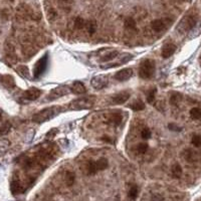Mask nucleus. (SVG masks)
I'll return each mask as SVG.
<instances>
[{
  "label": "nucleus",
  "instance_id": "f257e3e1",
  "mask_svg": "<svg viewBox=\"0 0 201 201\" xmlns=\"http://www.w3.org/2000/svg\"><path fill=\"white\" fill-rule=\"evenodd\" d=\"M60 107L57 106H52L49 108H45L44 110H41L38 113L34 114L32 117V121L37 124L45 123L47 121H49L50 119L54 118L57 114L60 113Z\"/></svg>",
  "mask_w": 201,
  "mask_h": 201
},
{
  "label": "nucleus",
  "instance_id": "f03ea898",
  "mask_svg": "<svg viewBox=\"0 0 201 201\" xmlns=\"http://www.w3.org/2000/svg\"><path fill=\"white\" fill-rule=\"evenodd\" d=\"M95 103V95H84L79 99L71 100L69 105L70 110H75V111H80V110H89L94 107Z\"/></svg>",
  "mask_w": 201,
  "mask_h": 201
},
{
  "label": "nucleus",
  "instance_id": "7ed1b4c3",
  "mask_svg": "<svg viewBox=\"0 0 201 201\" xmlns=\"http://www.w3.org/2000/svg\"><path fill=\"white\" fill-rule=\"evenodd\" d=\"M156 70V64L153 59H145L142 61L139 68V75L143 80H149L153 78Z\"/></svg>",
  "mask_w": 201,
  "mask_h": 201
},
{
  "label": "nucleus",
  "instance_id": "20e7f679",
  "mask_svg": "<svg viewBox=\"0 0 201 201\" xmlns=\"http://www.w3.org/2000/svg\"><path fill=\"white\" fill-rule=\"evenodd\" d=\"M196 24H197V17L195 15H187L177 25V31L181 33V34H184V33H187L188 31L192 30Z\"/></svg>",
  "mask_w": 201,
  "mask_h": 201
},
{
  "label": "nucleus",
  "instance_id": "39448f33",
  "mask_svg": "<svg viewBox=\"0 0 201 201\" xmlns=\"http://www.w3.org/2000/svg\"><path fill=\"white\" fill-rule=\"evenodd\" d=\"M70 93V88H69L68 85H59V87H56L50 90V93L47 95V100H54L64 97V95H69Z\"/></svg>",
  "mask_w": 201,
  "mask_h": 201
},
{
  "label": "nucleus",
  "instance_id": "423d86ee",
  "mask_svg": "<svg viewBox=\"0 0 201 201\" xmlns=\"http://www.w3.org/2000/svg\"><path fill=\"white\" fill-rule=\"evenodd\" d=\"M172 24V19L170 18H160V19H155L151 22V27L152 29L156 32H161L165 29H167L170 25Z\"/></svg>",
  "mask_w": 201,
  "mask_h": 201
},
{
  "label": "nucleus",
  "instance_id": "0eeeda50",
  "mask_svg": "<svg viewBox=\"0 0 201 201\" xmlns=\"http://www.w3.org/2000/svg\"><path fill=\"white\" fill-rule=\"evenodd\" d=\"M47 61H49V55H47V54L37 60L34 68H33V76H34L35 79H38L44 73V70H46V66H47Z\"/></svg>",
  "mask_w": 201,
  "mask_h": 201
},
{
  "label": "nucleus",
  "instance_id": "6e6552de",
  "mask_svg": "<svg viewBox=\"0 0 201 201\" xmlns=\"http://www.w3.org/2000/svg\"><path fill=\"white\" fill-rule=\"evenodd\" d=\"M108 84H109V79L107 75H95L90 80V85L97 90L107 88Z\"/></svg>",
  "mask_w": 201,
  "mask_h": 201
},
{
  "label": "nucleus",
  "instance_id": "1a4fd4ad",
  "mask_svg": "<svg viewBox=\"0 0 201 201\" xmlns=\"http://www.w3.org/2000/svg\"><path fill=\"white\" fill-rule=\"evenodd\" d=\"M133 75V70L130 68L123 69L121 70H119L118 73L115 75V79L119 82H126V80H130Z\"/></svg>",
  "mask_w": 201,
  "mask_h": 201
},
{
  "label": "nucleus",
  "instance_id": "9d476101",
  "mask_svg": "<svg viewBox=\"0 0 201 201\" xmlns=\"http://www.w3.org/2000/svg\"><path fill=\"white\" fill-rule=\"evenodd\" d=\"M130 97H131V94L129 93L128 90H123V92H120L116 95H114L112 99V102L115 105H123L130 99Z\"/></svg>",
  "mask_w": 201,
  "mask_h": 201
},
{
  "label": "nucleus",
  "instance_id": "9b49d317",
  "mask_svg": "<svg viewBox=\"0 0 201 201\" xmlns=\"http://www.w3.org/2000/svg\"><path fill=\"white\" fill-rule=\"evenodd\" d=\"M41 90H38L36 88H31L29 90H27L23 94V98L28 100H35L40 97Z\"/></svg>",
  "mask_w": 201,
  "mask_h": 201
},
{
  "label": "nucleus",
  "instance_id": "f8f14e48",
  "mask_svg": "<svg viewBox=\"0 0 201 201\" xmlns=\"http://www.w3.org/2000/svg\"><path fill=\"white\" fill-rule=\"evenodd\" d=\"M176 51V45L174 44H164L163 49H162V57L163 59H169L171 55L174 54V52Z\"/></svg>",
  "mask_w": 201,
  "mask_h": 201
},
{
  "label": "nucleus",
  "instance_id": "ddd939ff",
  "mask_svg": "<svg viewBox=\"0 0 201 201\" xmlns=\"http://www.w3.org/2000/svg\"><path fill=\"white\" fill-rule=\"evenodd\" d=\"M70 92L75 95H84L87 93V89L82 82H75L70 87Z\"/></svg>",
  "mask_w": 201,
  "mask_h": 201
},
{
  "label": "nucleus",
  "instance_id": "4468645a",
  "mask_svg": "<svg viewBox=\"0 0 201 201\" xmlns=\"http://www.w3.org/2000/svg\"><path fill=\"white\" fill-rule=\"evenodd\" d=\"M122 120H123V117L121 114L119 113H115V114H111L108 118V121L107 123L109 124L110 126H114V127H117L119 126L120 124L122 123Z\"/></svg>",
  "mask_w": 201,
  "mask_h": 201
},
{
  "label": "nucleus",
  "instance_id": "2eb2a0df",
  "mask_svg": "<svg viewBox=\"0 0 201 201\" xmlns=\"http://www.w3.org/2000/svg\"><path fill=\"white\" fill-rule=\"evenodd\" d=\"M133 59V55L132 54H128L126 55L125 59H120L119 60V63H115V64H102L100 65V69H103V70H108L110 68H115V66H119V65H121L123 64H127L129 60H131Z\"/></svg>",
  "mask_w": 201,
  "mask_h": 201
},
{
  "label": "nucleus",
  "instance_id": "dca6fc26",
  "mask_svg": "<svg viewBox=\"0 0 201 201\" xmlns=\"http://www.w3.org/2000/svg\"><path fill=\"white\" fill-rule=\"evenodd\" d=\"M182 157L184 158V160L186 162H189V163H193V162L197 160V155L191 149H185L182 152Z\"/></svg>",
  "mask_w": 201,
  "mask_h": 201
},
{
  "label": "nucleus",
  "instance_id": "f3484780",
  "mask_svg": "<svg viewBox=\"0 0 201 201\" xmlns=\"http://www.w3.org/2000/svg\"><path fill=\"white\" fill-rule=\"evenodd\" d=\"M1 83L5 88L12 89L15 87V80L10 75H5L1 76Z\"/></svg>",
  "mask_w": 201,
  "mask_h": 201
},
{
  "label": "nucleus",
  "instance_id": "a211bd4d",
  "mask_svg": "<svg viewBox=\"0 0 201 201\" xmlns=\"http://www.w3.org/2000/svg\"><path fill=\"white\" fill-rule=\"evenodd\" d=\"M10 147V141L6 138H0V157L4 156Z\"/></svg>",
  "mask_w": 201,
  "mask_h": 201
},
{
  "label": "nucleus",
  "instance_id": "6ab92c4d",
  "mask_svg": "<svg viewBox=\"0 0 201 201\" xmlns=\"http://www.w3.org/2000/svg\"><path fill=\"white\" fill-rule=\"evenodd\" d=\"M128 108H130L131 110H133V111H135V112L143 111V110L145 109V104H144V102H142V100L137 99L130 105H128Z\"/></svg>",
  "mask_w": 201,
  "mask_h": 201
},
{
  "label": "nucleus",
  "instance_id": "aec40b11",
  "mask_svg": "<svg viewBox=\"0 0 201 201\" xmlns=\"http://www.w3.org/2000/svg\"><path fill=\"white\" fill-rule=\"evenodd\" d=\"M85 28L89 32V34H90V35L94 34V33L97 31V29H98L97 21H95V20H89V21H87V22H85Z\"/></svg>",
  "mask_w": 201,
  "mask_h": 201
},
{
  "label": "nucleus",
  "instance_id": "412c9836",
  "mask_svg": "<svg viewBox=\"0 0 201 201\" xmlns=\"http://www.w3.org/2000/svg\"><path fill=\"white\" fill-rule=\"evenodd\" d=\"M124 26L128 30H136L137 28V23L135 21V19L132 17H127L124 21Z\"/></svg>",
  "mask_w": 201,
  "mask_h": 201
},
{
  "label": "nucleus",
  "instance_id": "4be33fe9",
  "mask_svg": "<svg viewBox=\"0 0 201 201\" xmlns=\"http://www.w3.org/2000/svg\"><path fill=\"white\" fill-rule=\"evenodd\" d=\"M10 189H11V192L16 195V194H20L22 193L23 191V187L21 186V184L19 183V181H12L11 185H10Z\"/></svg>",
  "mask_w": 201,
  "mask_h": 201
},
{
  "label": "nucleus",
  "instance_id": "5701e85b",
  "mask_svg": "<svg viewBox=\"0 0 201 201\" xmlns=\"http://www.w3.org/2000/svg\"><path fill=\"white\" fill-rule=\"evenodd\" d=\"M171 173H172V177L175 179H178L182 175V168L179 164H174L172 166V170H171Z\"/></svg>",
  "mask_w": 201,
  "mask_h": 201
},
{
  "label": "nucleus",
  "instance_id": "b1692460",
  "mask_svg": "<svg viewBox=\"0 0 201 201\" xmlns=\"http://www.w3.org/2000/svg\"><path fill=\"white\" fill-rule=\"evenodd\" d=\"M17 73L20 75L22 78L24 79H30V74H29V70L26 65H19L17 68Z\"/></svg>",
  "mask_w": 201,
  "mask_h": 201
},
{
  "label": "nucleus",
  "instance_id": "393cba45",
  "mask_svg": "<svg viewBox=\"0 0 201 201\" xmlns=\"http://www.w3.org/2000/svg\"><path fill=\"white\" fill-rule=\"evenodd\" d=\"M118 54H119V51L118 50H112V51L108 52V54H106L104 56L100 57V60L105 61V63H107V61L113 60L115 57L118 56Z\"/></svg>",
  "mask_w": 201,
  "mask_h": 201
},
{
  "label": "nucleus",
  "instance_id": "a878e982",
  "mask_svg": "<svg viewBox=\"0 0 201 201\" xmlns=\"http://www.w3.org/2000/svg\"><path fill=\"white\" fill-rule=\"evenodd\" d=\"M95 164H97V167H98V170L99 171H103L105 169L108 168V165H109V162L106 158H100L98 161H95Z\"/></svg>",
  "mask_w": 201,
  "mask_h": 201
},
{
  "label": "nucleus",
  "instance_id": "bb28decb",
  "mask_svg": "<svg viewBox=\"0 0 201 201\" xmlns=\"http://www.w3.org/2000/svg\"><path fill=\"white\" fill-rule=\"evenodd\" d=\"M75 173H73L71 171H68L64 175V181H65V184L68 186H71L75 183Z\"/></svg>",
  "mask_w": 201,
  "mask_h": 201
},
{
  "label": "nucleus",
  "instance_id": "cd10ccee",
  "mask_svg": "<svg viewBox=\"0 0 201 201\" xmlns=\"http://www.w3.org/2000/svg\"><path fill=\"white\" fill-rule=\"evenodd\" d=\"M87 171L90 175H94V174L97 173L99 170H98L97 164H95V161H90L89 162V163L87 164Z\"/></svg>",
  "mask_w": 201,
  "mask_h": 201
},
{
  "label": "nucleus",
  "instance_id": "c85d7f7f",
  "mask_svg": "<svg viewBox=\"0 0 201 201\" xmlns=\"http://www.w3.org/2000/svg\"><path fill=\"white\" fill-rule=\"evenodd\" d=\"M11 130V124L9 122H5L2 124V126H0V136H4L8 134Z\"/></svg>",
  "mask_w": 201,
  "mask_h": 201
},
{
  "label": "nucleus",
  "instance_id": "c756f323",
  "mask_svg": "<svg viewBox=\"0 0 201 201\" xmlns=\"http://www.w3.org/2000/svg\"><path fill=\"white\" fill-rule=\"evenodd\" d=\"M181 100H182V95H181V94L173 93L170 97V103L172 105H174V106H177V105L181 102Z\"/></svg>",
  "mask_w": 201,
  "mask_h": 201
},
{
  "label": "nucleus",
  "instance_id": "7c9ffc66",
  "mask_svg": "<svg viewBox=\"0 0 201 201\" xmlns=\"http://www.w3.org/2000/svg\"><path fill=\"white\" fill-rule=\"evenodd\" d=\"M85 19L83 18V17H76L75 19V22H74V25H75V27L76 28V29H83V28H85Z\"/></svg>",
  "mask_w": 201,
  "mask_h": 201
},
{
  "label": "nucleus",
  "instance_id": "2f4dec72",
  "mask_svg": "<svg viewBox=\"0 0 201 201\" xmlns=\"http://www.w3.org/2000/svg\"><path fill=\"white\" fill-rule=\"evenodd\" d=\"M156 92H157V89H156V88H153V89H151V90H149V92H148V94H147V97H146L147 102L149 103V104H151V105L155 102Z\"/></svg>",
  "mask_w": 201,
  "mask_h": 201
},
{
  "label": "nucleus",
  "instance_id": "473e14b6",
  "mask_svg": "<svg viewBox=\"0 0 201 201\" xmlns=\"http://www.w3.org/2000/svg\"><path fill=\"white\" fill-rule=\"evenodd\" d=\"M137 196H138V187H137L136 185H134V186H132V187L130 188V190H129L128 197L130 198L132 201H134V200L137 198Z\"/></svg>",
  "mask_w": 201,
  "mask_h": 201
},
{
  "label": "nucleus",
  "instance_id": "72a5a7b5",
  "mask_svg": "<svg viewBox=\"0 0 201 201\" xmlns=\"http://www.w3.org/2000/svg\"><path fill=\"white\" fill-rule=\"evenodd\" d=\"M190 116L194 120H198L201 118V109L200 108H193L190 111Z\"/></svg>",
  "mask_w": 201,
  "mask_h": 201
},
{
  "label": "nucleus",
  "instance_id": "f704fd0d",
  "mask_svg": "<svg viewBox=\"0 0 201 201\" xmlns=\"http://www.w3.org/2000/svg\"><path fill=\"white\" fill-rule=\"evenodd\" d=\"M57 2L59 3L61 8H64V10H66V9L69 10L71 6V3H73V0H57Z\"/></svg>",
  "mask_w": 201,
  "mask_h": 201
},
{
  "label": "nucleus",
  "instance_id": "c9c22d12",
  "mask_svg": "<svg viewBox=\"0 0 201 201\" xmlns=\"http://www.w3.org/2000/svg\"><path fill=\"white\" fill-rule=\"evenodd\" d=\"M191 143H192V145L195 146V147H200L201 146V134H198V135H194L192 137Z\"/></svg>",
  "mask_w": 201,
  "mask_h": 201
},
{
  "label": "nucleus",
  "instance_id": "e433bc0d",
  "mask_svg": "<svg viewBox=\"0 0 201 201\" xmlns=\"http://www.w3.org/2000/svg\"><path fill=\"white\" fill-rule=\"evenodd\" d=\"M148 150V145L146 143H140L138 146H137V152L140 153V154H144L146 153Z\"/></svg>",
  "mask_w": 201,
  "mask_h": 201
},
{
  "label": "nucleus",
  "instance_id": "4c0bfd02",
  "mask_svg": "<svg viewBox=\"0 0 201 201\" xmlns=\"http://www.w3.org/2000/svg\"><path fill=\"white\" fill-rule=\"evenodd\" d=\"M201 33V23H199V24H196L195 27L192 29V33H191V36L192 37H196V36H198L199 34Z\"/></svg>",
  "mask_w": 201,
  "mask_h": 201
},
{
  "label": "nucleus",
  "instance_id": "58836bf2",
  "mask_svg": "<svg viewBox=\"0 0 201 201\" xmlns=\"http://www.w3.org/2000/svg\"><path fill=\"white\" fill-rule=\"evenodd\" d=\"M141 137H142L143 139H145V140H147V139H149V138L151 137V131H150L148 128L143 129L142 132H141Z\"/></svg>",
  "mask_w": 201,
  "mask_h": 201
},
{
  "label": "nucleus",
  "instance_id": "ea45409f",
  "mask_svg": "<svg viewBox=\"0 0 201 201\" xmlns=\"http://www.w3.org/2000/svg\"><path fill=\"white\" fill-rule=\"evenodd\" d=\"M57 133H59V129H56V128L51 129V130L49 131V133L46 134V139H52L54 137L56 136Z\"/></svg>",
  "mask_w": 201,
  "mask_h": 201
},
{
  "label": "nucleus",
  "instance_id": "a19ab883",
  "mask_svg": "<svg viewBox=\"0 0 201 201\" xmlns=\"http://www.w3.org/2000/svg\"><path fill=\"white\" fill-rule=\"evenodd\" d=\"M168 129L170 131H173V132H180L182 129H181L179 126H177L176 124H173V123H171L168 125Z\"/></svg>",
  "mask_w": 201,
  "mask_h": 201
},
{
  "label": "nucleus",
  "instance_id": "79ce46f5",
  "mask_svg": "<svg viewBox=\"0 0 201 201\" xmlns=\"http://www.w3.org/2000/svg\"><path fill=\"white\" fill-rule=\"evenodd\" d=\"M164 198L162 197V196L160 194H155V195H153V197H152V201H163Z\"/></svg>",
  "mask_w": 201,
  "mask_h": 201
},
{
  "label": "nucleus",
  "instance_id": "37998d69",
  "mask_svg": "<svg viewBox=\"0 0 201 201\" xmlns=\"http://www.w3.org/2000/svg\"><path fill=\"white\" fill-rule=\"evenodd\" d=\"M1 118H2V111L1 109H0V121H1Z\"/></svg>",
  "mask_w": 201,
  "mask_h": 201
}]
</instances>
